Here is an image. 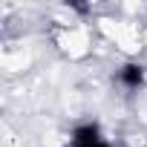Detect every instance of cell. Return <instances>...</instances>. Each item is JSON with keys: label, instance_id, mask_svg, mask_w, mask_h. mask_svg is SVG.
<instances>
[{"label": "cell", "instance_id": "6da1fadb", "mask_svg": "<svg viewBox=\"0 0 147 147\" xmlns=\"http://www.w3.org/2000/svg\"><path fill=\"white\" fill-rule=\"evenodd\" d=\"M72 147H113V144L101 136L98 124H81L72 133Z\"/></svg>", "mask_w": 147, "mask_h": 147}, {"label": "cell", "instance_id": "7a4b0ae2", "mask_svg": "<svg viewBox=\"0 0 147 147\" xmlns=\"http://www.w3.org/2000/svg\"><path fill=\"white\" fill-rule=\"evenodd\" d=\"M118 81H121L124 87H130V90L141 87V84H144V66H141V63H124L121 72H118Z\"/></svg>", "mask_w": 147, "mask_h": 147}]
</instances>
